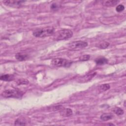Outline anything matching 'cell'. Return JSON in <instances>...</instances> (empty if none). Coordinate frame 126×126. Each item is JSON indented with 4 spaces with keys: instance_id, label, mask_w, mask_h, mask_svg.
Masks as SVG:
<instances>
[{
    "instance_id": "1",
    "label": "cell",
    "mask_w": 126,
    "mask_h": 126,
    "mask_svg": "<svg viewBox=\"0 0 126 126\" xmlns=\"http://www.w3.org/2000/svg\"><path fill=\"white\" fill-rule=\"evenodd\" d=\"M55 29L53 27H46L35 30L33 32L32 34L36 37H45L52 35Z\"/></svg>"
},
{
    "instance_id": "2",
    "label": "cell",
    "mask_w": 126,
    "mask_h": 126,
    "mask_svg": "<svg viewBox=\"0 0 126 126\" xmlns=\"http://www.w3.org/2000/svg\"><path fill=\"white\" fill-rule=\"evenodd\" d=\"M73 35V32L69 29H62L55 33L54 35V39L56 40H65L71 37Z\"/></svg>"
},
{
    "instance_id": "3",
    "label": "cell",
    "mask_w": 126,
    "mask_h": 126,
    "mask_svg": "<svg viewBox=\"0 0 126 126\" xmlns=\"http://www.w3.org/2000/svg\"><path fill=\"white\" fill-rule=\"evenodd\" d=\"M23 93L19 90L16 89H8L3 91L1 93V95L6 98H20L23 95Z\"/></svg>"
},
{
    "instance_id": "4",
    "label": "cell",
    "mask_w": 126,
    "mask_h": 126,
    "mask_svg": "<svg viewBox=\"0 0 126 126\" xmlns=\"http://www.w3.org/2000/svg\"><path fill=\"white\" fill-rule=\"evenodd\" d=\"M51 64L58 67H68L72 64V62L63 58H56L52 60Z\"/></svg>"
},
{
    "instance_id": "5",
    "label": "cell",
    "mask_w": 126,
    "mask_h": 126,
    "mask_svg": "<svg viewBox=\"0 0 126 126\" xmlns=\"http://www.w3.org/2000/svg\"><path fill=\"white\" fill-rule=\"evenodd\" d=\"M88 46V43L83 41H76L69 43L68 48L71 50H78L85 48Z\"/></svg>"
},
{
    "instance_id": "6",
    "label": "cell",
    "mask_w": 126,
    "mask_h": 126,
    "mask_svg": "<svg viewBox=\"0 0 126 126\" xmlns=\"http://www.w3.org/2000/svg\"><path fill=\"white\" fill-rule=\"evenodd\" d=\"M2 2L6 6L16 8V7H20L22 5V4L25 2V1L6 0H3Z\"/></svg>"
},
{
    "instance_id": "7",
    "label": "cell",
    "mask_w": 126,
    "mask_h": 126,
    "mask_svg": "<svg viewBox=\"0 0 126 126\" xmlns=\"http://www.w3.org/2000/svg\"><path fill=\"white\" fill-rule=\"evenodd\" d=\"M60 115L63 117H69L72 115V110L70 108H62L60 110Z\"/></svg>"
},
{
    "instance_id": "8",
    "label": "cell",
    "mask_w": 126,
    "mask_h": 126,
    "mask_svg": "<svg viewBox=\"0 0 126 126\" xmlns=\"http://www.w3.org/2000/svg\"><path fill=\"white\" fill-rule=\"evenodd\" d=\"M96 74V72H93L89 74H87L82 77V78H80L79 82H86L91 80L92 78L94 77Z\"/></svg>"
},
{
    "instance_id": "9",
    "label": "cell",
    "mask_w": 126,
    "mask_h": 126,
    "mask_svg": "<svg viewBox=\"0 0 126 126\" xmlns=\"http://www.w3.org/2000/svg\"><path fill=\"white\" fill-rule=\"evenodd\" d=\"M0 79L1 80L4 81H10L14 79V76L13 74H3L0 76Z\"/></svg>"
},
{
    "instance_id": "10",
    "label": "cell",
    "mask_w": 126,
    "mask_h": 126,
    "mask_svg": "<svg viewBox=\"0 0 126 126\" xmlns=\"http://www.w3.org/2000/svg\"><path fill=\"white\" fill-rule=\"evenodd\" d=\"M15 58L19 61H23L27 60L29 58V56L25 54L18 53L15 54Z\"/></svg>"
},
{
    "instance_id": "11",
    "label": "cell",
    "mask_w": 126,
    "mask_h": 126,
    "mask_svg": "<svg viewBox=\"0 0 126 126\" xmlns=\"http://www.w3.org/2000/svg\"><path fill=\"white\" fill-rule=\"evenodd\" d=\"M119 0H105L102 1V3L103 5L106 6H113L116 5L117 4H118L119 2Z\"/></svg>"
},
{
    "instance_id": "12",
    "label": "cell",
    "mask_w": 126,
    "mask_h": 126,
    "mask_svg": "<svg viewBox=\"0 0 126 126\" xmlns=\"http://www.w3.org/2000/svg\"><path fill=\"white\" fill-rule=\"evenodd\" d=\"M113 115L112 114L104 113L100 116V118L101 120L103 121H107L108 120H111L113 118Z\"/></svg>"
},
{
    "instance_id": "13",
    "label": "cell",
    "mask_w": 126,
    "mask_h": 126,
    "mask_svg": "<svg viewBox=\"0 0 126 126\" xmlns=\"http://www.w3.org/2000/svg\"><path fill=\"white\" fill-rule=\"evenodd\" d=\"M95 62L96 64L97 65H104L105 64L107 63L108 60L107 59L105 58L100 57L96 59L95 60Z\"/></svg>"
},
{
    "instance_id": "14",
    "label": "cell",
    "mask_w": 126,
    "mask_h": 126,
    "mask_svg": "<svg viewBox=\"0 0 126 126\" xmlns=\"http://www.w3.org/2000/svg\"><path fill=\"white\" fill-rule=\"evenodd\" d=\"M26 121L25 118H19L17 119L15 122L14 125L15 126H25L26 125Z\"/></svg>"
},
{
    "instance_id": "15",
    "label": "cell",
    "mask_w": 126,
    "mask_h": 126,
    "mask_svg": "<svg viewBox=\"0 0 126 126\" xmlns=\"http://www.w3.org/2000/svg\"><path fill=\"white\" fill-rule=\"evenodd\" d=\"M110 88V85L108 84H104L100 85L98 87V91L100 92H105L108 90H109Z\"/></svg>"
},
{
    "instance_id": "16",
    "label": "cell",
    "mask_w": 126,
    "mask_h": 126,
    "mask_svg": "<svg viewBox=\"0 0 126 126\" xmlns=\"http://www.w3.org/2000/svg\"><path fill=\"white\" fill-rule=\"evenodd\" d=\"M112 111L118 115H122L124 113V110L122 108L118 107H115L113 108L112 109Z\"/></svg>"
},
{
    "instance_id": "17",
    "label": "cell",
    "mask_w": 126,
    "mask_h": 126,
    "mask_svg": "<svg viewBox=\"0 0 126 126\" xmlns=\"http://www.w3.org/2000/svg\"><path fill=\"white\" fill-rule=\"evenodd\" d=\"M109 45H110V43L109 42L106 41H102L99 43L97 47L98 48H99L100 49H104L107 48L109 46Z\"/></svg>"
},
{
    "instance_id": "18",
    "label": "cell",
    "mask_w": 126,
    "mask_h": 126,
    "mask_svg": "<svg viewBox=\"0 0 126 126\" xmlns=\"http://www.w3.org/2000/svg\"><path fill=\"white\" fill-rule=\"evenodd\" d=\"M29 81L26 79H20L17 80V84L18 85H26L29 83Z\"/></svg>"
},
{
    "instance_id": "19",
    "label": "cell",
    "mask_w": 126,
    "mask_h": 126,
    "mask_svg": "<svg viewBox=\"0 0 126 126\" xmlns=\"http://www.w3.org/2000/svg\"><path fill=\"white\" fill-rule=\"evenodd\" d=\"M60 5L57 3H52L51 6H50V8L53 11H56L57 10H58L60 8Z\"/></svg>"
},
{
    "instance_id": "20",
    "label": "cell",
    "mask_w": 126,
    "mask_h": 126,
    "mask_svg": "<svg viewBox=\"0 0 126 126\" xmlns=\"http://www.w3.org/2000/svg\"><path fill=\"white\" fill-rule=\"evenodd\" d=\"M90 56L89 55H84L81 56L80 58H79V60L80 61H88L90 59Z\"/></svg>"
},
{
    "instance_id": "21",
    "label": "cell",
    "mask_w": 126,
    "mask_h": 126,
    "mask_svg": "<svg viewBox=\"0 0 126 126\" xmlns=\"http://www.w3.org/2000/svg\"><path fill=\"white\" fill-rule=\"evenodd\" d=\"M125 9V6L122 4H119L116 7V10L118 12H121L123 11Z\"/></svg>"
},
{
    "instance_id": "22",
    "label": "cell",
    "mask_w": 126,
    "mask_h": 126,
    "mask_svg": "<svg viewBox=\"0 0 126 126\" xmlns=\"http://www.w3.org/2000/svg\"><path fill=\"white\" fill-rule=\"evenodd\" d=\"M63 108V107L62 105H57V106H55L53 107V110L54 111H56V110H61Z\"/></svg>"
}]
</instances>
